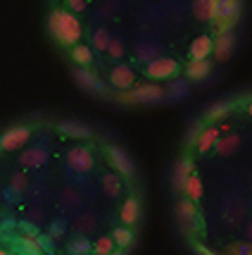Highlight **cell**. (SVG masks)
Here are the masks:
<instances>
[{"label": "cell", "instance_id": "cell-1", "mask_svg": "<svg viewBox=\"0 0 252 255\" xmlns=\"http://www.w3.org/2000/svg\"><path fill=\"white\" fill-rule=\"evenodd\" d=\"M48 29L55 36V41L65 48H74L81 41V22L77 19V14L67 10H53L50 12V19H48Z\"/></svg>", "mask_w": 252, "mask_h": 255}, {"label": "cell", "instance_id": "cell-2", "mask_svg": "<svg viewBox=\"0 0 252 255\" xmlns=\"http://www.w3.org/2000/svg\"><path fill=\"white\" fill-rule=\"evenodd\" d=\"M241 19V0H219L217 2V14H214V24H217V33L231 31Z\"/></svg>", "mask_w": 252, "mask_h": 255}, {"label": "cell", "instance_id": "cell-3", "mask_svg": "<svg viewBox=\"0 0 252 255\" xmlns=\"http://www.w3.org/2000/svg\"><path fill=\"white\" fill-rule=\"evenodd\" d=\"M93 165H95L93 153L88 148H84V145H77V148H72L67 153V167L72 172H77V174H88L93 169Z\"/></svg>", "mask_w": 252, "mask_h": 255}, {"label": "cell", "instance_id": "cell-4", "mask_svg": "<svg viewBox=\"0 0 252 255\" xmlns=\"http://www.w3.org/2000/svg\"><path fill=\"white\" fill-rule=\"evenodd\" d=\"M133 98L141 105H148V108H155V105H162L167 100V91L157 84H141L133 89Z\"/></svg>", "mask_w": 252, "mask_h": 255}, {"label": "cell", "instance_id": "cell-5", "mask_svg": "<svg viewBox=\"0 0 252 255\" xmlns=\"http://www.w3.org/2000/svg\"><path fill=\"white\" fill-rule=\"evenodd\" d=\"M31 138V129L29 127H12L0 136V150H19L26 141Z\"/></svg>", "mask_w": 252, "mask_h": 255}, {"label": "cell", "instance_id": "cell-6", "mask_svg": "<svg viewBox=\"0 0 252 255\" xmlns=\"http://www.w3.org/2000/svg\"><path fill=\"white\" fill-rule=\"evenodd\" d=\"M148 77L153 79H171L178 72V62L174 57H157L153 62H148Z\"/></svg>", "mask_w": 252, "mask_h": 255}, {"label": "cell", "instance_id": "cell-7", "mask_svg": "<svg viewBox=\"0 0 252 255\" xmlns=\"http://www.w3.org/2000/svg\"><path fill=\"white\" fill-rule=\"evenodd\" d=\"M72 74H74L77 84L84 91H90V93H105V84H102V79H100L95 72H90L88 67H77Z\"/></svg>", "mask_w": 252, "mask_h": 255}, {"label": "cell", "instance_id": "cell-8", "mask_svg": "<svg viewBox=\"0 0 252 255\" xmlns=\"http://www.w3.org/2000/svg\"><path fill=\"white\" fill-rule=\"evenodd\" d=\"M107 155H110L112 167L119 172L121 177H126V179H133V177H136V169H133L131 157L126 155L121 148H117V145H110V148H107Z\"/></svg>", "mask_w": 252, "mask_h": 255}, {"label": "cell", "instance_id": "cell-9", "mask_svg": "<svg viewBox=\"0 0 252 255\" xmlns=\"http://www.w3.org/2000/svg\"><path fill=\"white\" fill-rule=\"evenodd\" d=\"M110 84L114 86V89L126 91L136 84V74H133V69L129 65H117L110 74Z\"/></svg>", "mask_w": 252, "mask_h": 255}, {"label": "cell", "instance_id": "cell-10", "mask_svg": "<svg viewBox=\"0 0 252 255\" xmlns=\"http://www.w3.org/2000/svg\"><path fill=\"white\" fill-rule=\"evenodd\" d=\"M233 48H236V38H233V33L231 31H224V33H217V38H214V57L219 60V62H226L233 53Z\"/></svg>", "mask_w": 252, "mask_h": 255}, {"label": "cell", "instance_id": "cell-11", "mask_svg": "<svg viewBox=\"0 0 252 255\" xmlns=\"http://www.w3.org/2000/svg\"><path fill=\"white\" fill-rule=\"evenodd\" d=\"M176 220L183 224V229H186V234H188V229H190V224L197 220V210H195V203L190 198H183V200H178L176 203Z\"/></svg>", "mask_w": 252, "mask_h": 255}, {"label": "cell", "instance_id": "cell-12", "mask_svg": "<svg viewBox=\"0 0 252 255\" xmlns=\"http://www.w3.org/2000/svg\"><path fill=\"white\" fill-rule=\"evenodd\" d=\"M193 174V160L190 157H181L178 165L174 167V177H171V186L174 191H183L186 186V179Z\"/></svg>", "mask_w": 252, "mask_h": 255}, {"label": "cell", "instance_id": "cell-13", "mask_svg": "<svg viewBox=\"0 0 252 255\" xmlns=\"http://www.w3.org/2000/svg\"><path fill=\"white\" fill-rule=\"evenodd\" d=\"M19 162L26 169H41L48 162V153H45L43 148H26L22 155H19Z\"/></svg>", "mask_w": 252, "mask_h": 255}, {"label": "cell", "instance_id": "cell-14", "mask_svg": "<svg viewBox=\"0 0 252 255\" xmlns=\"http://www.w3.org/2000/svg\"><path fill=\"white\" fill-rule=\"evenodd\" d=\"M217 2L219 0H193V14L197 17V22H214Z\"/></svg>", "mask_w": 252, "mask_h": 255}, {"label": "cell", "instance_id": "cell-15", "mask_svg": "<svg viewBox=\"0 0 252 255\" xmlns=\"http://www.w3.org/2000/svg\"><path fill=\"white\" fill-rule=\"evenodd\" d=\"M138 215H141V203L136 198H126L124 200V205H121L119 210V220L124 227H131V224L138 222Z\"/></svg>", "mask_w": 252, "mask_h": 255}, {"label": "cell", "instance_id": "cell-16", "mask_svg": "<svg viewBox=\"0 0 252 255\" xmlns=\"http://www.w3.org/2000/svg\"><path fill=\"white\" fill-rule=\"evenodd\" d=\"M57 129H60V133H65L69 138H90L93 136L90 127H86V124H81V122H72V120L69 122H60Z\"/></svg>", "mask_w": 252, "mask_h": 255}, {"label": "cell", "instance_id": "cell-17", "mask_svg": "<svg viewBox=\"0 0 252 255\" xmlns=\"http://www.w3.org/2000/svg\"><path fill=\"white\" fill-rule=\"evenodd\" d=\"M212 50H214V38H209V36H197L190 43V57L193 60H207Z\"/></svg>", "mask_w": 252, "mask_h": 255}, {"label": "cell", "instance_id": "cell-18", "mask_svg": "<svg viewBox=\"0 0 252 255\" xmlns=\"http://www.w3.org/2000/svg\"><path fill=\"white\" fill-rule=\"evenodd\" d=\"M217 138H219V129L217 127H207V129H202V133H200V138H197V153L200 155H205V153H209L214 145H217Z\"/></svg>", "mask_w": 252, "mask_h": 255}, {"label": "cell", "instance_id": "cell-19", "mask_svg": "<svg viewBox=\"0 0 252 255\" xmlns=\"http://www.w3.org/2000/svg\"><path fill=\"white\" fill-rule=\"evenodd\" d=\"M238 145H241V136H238V133H229V136H219V138H217L214 150H217V155L226 157V155H233V153L238 150Z\"/></svg>", "mask_w": 252, "mask_h": 255}, {"label": "cell", "instance_id": "cell-20", "mask_svg": "<svg viewBox=\"0 0 252 255\" xmlns=\"http://www.w3.org/2000/svg\"><path fill=\"white\" fill-rule=\"evenodd\" d=\"M209 69H212V62H209V60H190L186 67V74L190 81H202V79L209 74Z\"/></svg>", "mask_w": 252, "mask_h": 255}, {"label": "cell", "instance_id": "cell-21", "mask_svg": "<svg viewBox=\"0 0 252 255\" xmlns=\"http://www.w3.org/2000/svg\"><path fill=\"white\" fill-rule=\"evenodd\" d=\"M67 253L69 255H90L93 253V244L88 241L84 234H77V236H72V239H69V244H67Z\"/></svg>", "mask_w": 252, "mask_h": 255}, {"label": "cell", "instance_id": "cell-22", "mask_svg": "<svg viewBox=\"0 0 252 255\" xmlns=\"http://www.w3.org/2000/svg\"><path fill=\"white\" fill-rule=\"evenodd\" d=\"M72 60L77 62V67H88L93 62V48L84 43H77L72 48Z\"/></svg>", "mask_w": 252, "mask_h": 255}, {"label": "cell", "instance_id": "cell-23", "mask_svg": "<svg viewBox=\"0 0 252 255\" xmlns=\"http://www.w3.org/2000/svg\"><path fill=\"white\" fill-rule=\"evenodd\" d=\"M183 193H186V196H188L190 200H193V203H197V200L202 198V193H205V191H202V181H200V177H197L195 172H193V174H190V177L186 179Z\"/></svg>", "mask_w": 252, "mask_h": 255}, {"label": "cell", "instance_id": "cell-24", "mask_svg": "<svg viewBox=\"0 0 252 255\" xmlns=\"http://www.w3.org/2000/svg\"><path fill=\"white\" fill-rule=\"evenodd\" d=\"M167 98L171 100H183L188 96V81H183V79H178L176 81L174 77L169 79V86H167Z\"/></svg>", "mask_w": 252, "mask_h": 255}, {"label": "cell", "instance_id": "cell-25", "mask_svg": "<svg viewBox=\"0 0 252 255\" xmlns=\"http://www.w3.org/2000/svg\"><path fill=\"white\" fill-rule=\"evenodd\" d=\"M233 108H236V103H233V100H219V103H214V105L207 110V120H209V122L221 120V117H226Z\"/></svg>", "mask_w": 252, "mask_h": 255}, {"label": "cell", "instance_id": "cell-26", "mask_svg": "<svg viewBox=\"0 0 252 255\" xmlns=\"http://www.w3.org/2000/svg\"><path fill=\"white\" fill-rule=\"evenodd\" d=\"M102 193L110 196V198H117L121 193V177L119 174H105L102 177Z\"/></svg>", "mask_w": 252, "mask_h": 255}, {"label": "cell", "instance_id": "cell-27", "mask_svg": "<svg viewBox=\"0 0 252 255\" xmlns=\"http://www.w3.org/2000/svg\"><path fill=\"white\" fill-rule=\"evenodd\" d=\"M136 57H138L141 62H153V60L160 57V48H157L155 43H138V48H136Z\"/></svg>", "mask_w": 252, "mask_h": 255}, {"label": "cell", "instance_id": "cell-28", "mask_svg": "<svg viewBox=\"0 0 252 255\" xmlns=\"http://www.w3.org/2000/svg\"><path fill=\"white\" fill-rule=\"evenodd\" d=\"M110 41H112V36H110L107 29H95V33H93V50H98V53H107Z\"/></svg>", "mask_w": 252, "mask_h": 255}, {"label": "cell", "instance_id": "cell-29", "mask_svg": "<svg viewBox=\"0 0 252 255\" xmlns=\"http://www.w3.org/2000/svg\"><path fill=\"white\" fill-rule=\"evenodd\" d=\"M112 239H114V244L119 246V248H126V246H131V241H133V232L129 227H117V229L112 232Z\"/></svg>", "mask_w": 252, "mask_h": 255}, {"label": "cell", "instance_id": "cell-30", "mask_svg": "<svg viewBox=\"0 0 252 255\" xmlns=\"http://www.w3.org/2000/svg\"><path fill=\"white\" fill-rule=\"evenodd\" d=\"M114 239H112V236H100L98 241H95V244H93V253L95 255H110L112 251H114Z\"/></svg>", "mask_w": 252, "mask_h": 255}, {"label": "cell", "instance_id": "cell-31", "mask_svg": "<svg viewBox=\"0 0 252 255\" xmlns=\"http://www.w3.org/2000/svg\"><path fill=\"white\" fill-rule=\"evenodd\" d=\"M74 227H77V232H81V234L93 232V229H95V217H93L90 212H84V215H79L77 217Z\"/></svg>", "mask_w": 252, "mask_h": 255}, {"label": "cell", "instance_id": "cell-32", "mask_svg": "<svg viewBox=\"0 0 252 255\" xmlns=\"http://www.w3.org/2000/svg\"><path fill=\"white\" fill-rule=\"evenodd\" d=\"M26 186H29V179H26V174H12L10 179V193H26Z\"/></svg>", "mask_w": 252, "mask_h": 255}, {"label": "cell", "instance_id": "cell-33", "mask_svg": "<svg viewBox=\"0 0 252 255\" xmlns=\"http://www.w3.org/2000/svg\"><path fill=\"white\" fill-rule=\"evenodd\" d=\"M22 251L24 255H43V248L38 244V239H31V236H22Z\"/></svg>", "mask_w": 252, "mask_h": 255}, {"label": "cell", "instance_id": "cell-34", "mask_svg": "<svg viewBox=\"0 0 252 255\" xmlns=\"http://www.w3.org/2000/svg\"><path fill=\"white\" fill-rule=\"evenodd\" d=\"M107 55L114 57V60H119V57L124 55V41H121V38H112L110 48H107Z\"/></svg>", "mask_w": 252, "mask_h": 255}, {"label": "cell", "instance_id": "cell-35", "mask_svg": "<svg viewBox=\"0 0 252 255\" xmlns=\"http://www.w3.org/2000/svg\"><path fill=\"white\" fill-rule=\"evenodd\" d=\"M17 229L22 232V236H31V239H38V236H41L38 227H36L33 222H19L17 224Z\"/></svg>", "mask_w": 252, "mask_h": 255}, {"label": "cell", "instance_id": "cell-36", "mask_svg": "<svg viewBox=\"0 0 252 255\" xmlns=\"http://www.w3.org/2000/svg\"><path fill=\"white\" fill-rule=\"evenodd\" d=\"M53 241H55V239H53V236H50V234H41V236H38V244H41V248H43V253H48V255H55V244H53Z\"/></svg>", "mask_w": 252, "mask_h": 255}, {"label": "cell", "instance_id": "cell-37", "mask_svg": "<svg viewBox=\"0 0 252 255\" xmlns=\"http://www.w3.org/2000/svg\"><path fill=\"white\" fill-rule=\"evenodd\" d=\"M229 255H252V244H231Z\"/></svg>", "mask_w": 252, "mask_h": 255}, {"label": "cell", "instance_id": "cell-38", "mask_svg": "<svg viewBox=\"0 0 252 255\" xmlns=\"http://www.w3.org/2000/svg\"><path fill=\"white\" fill-rule=\"evenodd\" d=\"M65 232H67V227H65V222H62V220H53V222H50V236H53V239H62V236H65Z\"/></svg>", "mask_w": 252, "mask_h": 255}, {"label": "cell", "instance_id": "cell-39", "mask_svg": "<svg viewBox=\"0 0 252 255\" xmlns=\"http://www.w3.org/2000/svg\"><path fill=\"white\" fill-rule=\"evenodd\" d=\"M200 133H202V124H200V122H197V124H193V127H190V131H188V136H186V143H188V145L197 143V138H200Z\"/></svg>", "mask_w": 252, "mask_h": 255}, {"label": "cell", "instance_id": "cell-40", "mask_svg": "<svg viewBox=\"0 0 252 255\" xmlns=\"http://www.w3.org/2000/svg\"><path fill=\"white\" fill-rule=\"evenodd\" d=\"M67 5H69V10L72 12H81V10H86V0H67Z\"/></svg>", "mask_w": 252, "mask_h": 255}, {"label": "cell", "instance_id": "cell-41", "mask_svg": "<svg viewBox=\"0 0 252 255\" xmlns=\"http://www.w3.org/2000/svg\"><path fill=\"white\" fill-rule=\"evenodd\" d=\"M62 203H65V205H74V203H79V196L74 193V191H65V196H62Z\"/></svg>", "mask_w": 252, "mask_h": 255}, {"label": "cell", "instance_id": "cell-42", "mask_svg": "<svg viewBox=\"0 0 252 255\" xmlns=\"http://www.w3.org/2000/svg\"><path fill=\"white\" fill-rule=\"evenodd\" d=\"M193 251H195V255H217L214 251H209L207 246H202V244H193Z\"/></svg>", "mask_w": 252, "mask_h": 255}, {"label": "cell", "instance_id": "cell-43", "mask_svg": "<svg viewBox=\"0 0 252 255\" xmlns=\"http://www.w3.org/2000/svg\"><path fill=\"white\" fill-rule=\"evenodd\" d=\"M248 236H250V244H252V222H250V227H248Z\"/></svg>", "mask_w": 252, "mask_h": 255}, {"label": "cell", "instance_id": "cell-44", "mask_svg": "<svg viewBox=\"0 0 252 255\" xmlns=\"http://www.w3.org/2000/svg\"><path fill=\"white\" fill-rule=\"evenodd\" d=\"M248 115H250V117H252V103H250V105H248Z\"/></svg>", "mask_w": 252, "mask_h": 255}, {"label": "cell", "instance_id": "cell-45", "mask_svg": "<svg viewBox=\"0 0 252 255\" xmlns=\"http://www.w3.org/2000/svg\"><path fill=\"white\" fill-rule=\"evenodd\" d=\"M110 255H124V253H121V251H112Z\"/></svg>", "mask_w": 252, "mask_h": 255}, {"label": "cell", "instance_id": "cell-46", "mask_svg": "<svg viewBox=\"0 0 252 255\" xmlns=\"http://www.w3.org/2000/svg\"><path fill=\"white\" fill-rule=\"evenodd\" d=\"M0 255H10V251H2V248H0Z\"/></svg>", "mask_w": 252, "mask_h": 255}]
</instances>
